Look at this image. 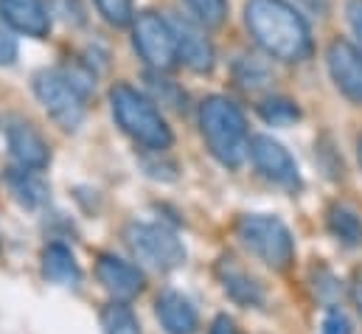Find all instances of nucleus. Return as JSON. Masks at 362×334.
Segmentation results:
<instances>
[{
	"instance_id": "obj_1",
	"label": "nucleus",
	"mask_w": 362,
	"mask_h": 334,
	"mask_svg": "<svg viewBox=\"0 0 362 334\" xmlns=\"http://www.w3.org/2000/svg\"><path fill=\"white\" fill-rule=\"evenodd\" d=\"M245 23L253 40L281 62H303L312 54V31L286 0H247Z\"/></svg>"
},
{
	"instance_id": "obj_2",
	"label": "nucleus",
	"mask_w": 362,
	"mask_h": 334,
	"mask_svg": "<svg viewBox=\"0 0 362 334\" xmlns=\"http://www.w3.org/2000/svg\"><path fill=\"white\" fill-rule=\"evenodd\" d=\"M199 129L208 152L225 168H239L250 155L245 113L225 96H211L199 107Z\"/></svg>"
},
{
	"instance_id": "obj_3",
	"label": "nucleus",
	"mask_w": 362,
	"mask_h": 334,
	"mask_svg": "<svg viewBox=\"0 0 362 334\" xmlns=\"http://www.w3.org/2000/svg\"><path fill=\"white\" fill-rule=\"evenodd\" d=\"M110 104H112V115H115L118 127L135 144H141L146 149H158V152L172 146V129H169L166 118L160 115L155 101H149L144 93H138L129 84H118L110 93Z\"/></svg>"
},
{
	"instance_id": "obj_4",
	"label": "nucleus",
	"mask_w": 362,
	"mask_h": 334,
	"mask_svg": "<svg viewBox=\"0 0 362 334\" xmlns=\"http://www.w3.org/2000/svg\"><path fill=\"white\" fill-rule=\"evenodd\" d=\"M236 239L245 245V250H250L270 270L284 272L295 261L292 231L278 217H270V214H247V217H242L236 222Z\"/></svg>"
},
{
	"instance_id": "obj_5",
	"label": "nucleus",
	"mask_w": 362,
	"mask_h": 334,
	"mask_svg": "<svg viewBox=\"0 0 362 334\" xmlns=\"http://www.w3.org/2000/svg\"><path fill=\"white\" fill-rule=\"evenodd\" d=\"M34 93L45 113L62 129H79L88 115V84L65 71H42L34 76Z\"/></svg>"
},
{
	"instance_id": "obj_6",
	"label": "nucleus",
	"mask_w": 362,
	"mask_h": 334,
	"mask_svg": "<svg viewBox=\"0 0 362 334\" xmlns=\"http://www.w3.org/2000/svg\"><path fill=\"white\" fill-rule=\"evenodd\" d=\"M124 242L138 261L158 272H172L185 261V248L175 231L158 222H132L124 231Z\"/></svg>"
},
{
	"instance_id": "obj_7",
	"label": "nucleus",
	"mask_w": 362,
	"mask_h": 334,
	"mask_svg": "<svg viewBox=\"0 0 362 334\" xmlns=\"http://www.w3.org/2000/svg\"><path fill=\"white\" fill-rule=\"evenodd\" d=\"M132 42H135V51L141 54V59L155 71H172L180 62L175 28L155 11H144L135 17Z\"/></svg>"
},
{
	"instance_id": "obj_8",
	"label": "nucleus",
	"mask_w": 362,
	"mask_h": 334,
	"mask_svg": "<svg viewBox=\"0 0 362 334\" xmlns=\"http://www.w3.org/2000/svg\"><path fill=\"white\" fill-rule=\"evenodd\" d=\"M250 158L264 180H270L275 185H284V188L300 185V171H298L295 158L278 141H272L270 135H256L250 141Z\"/></svg>"
},
{
	"instance_id": "obj_9",
	"label": "nucleus",
	"mask_w": 362,
	"mask_h": 334,
	"mask_svg": "<svg viewBox=\"0 0 362 334\" xmlns=\"http://www.w3.org/2000/svg\"><path fill=\"white\" fill-rule=\"evenodd\" d=\"M326 62H329V74H332V82L337 84V90L354 101L362 104V51L357 45H351L349 40H334L329 45V54H326Z\"/></svg>"
},
{
	"instance_id": "obj_10",
	"label": "nucleus",
	"mask_w": 362,
	"mask_h": 334,
	"mask_svg": "<svg viewBox=\"0 0 362 334\" xmlns=\"http://www.w3.org/2000/svg\"><path fill=\"white\" fill-rule=\"evenodd\" d=\"M95 275H98L101 287L121 304L138 298L144 292V284H146L144 272L135 264H129L118 255H101L98 264H95Z\"/></svg>"
},
{
	"instance_id": "obj_11",
	"label": "nucleus",
	"mask_w": 362,
	"mask_h": 334,
	"mask_svg": "<svg viewBox=\"0 0 362 334\" xmlns=\"http://www.w3.org/2000/svg\"><path fill=\"white\" fill-rule=\"evenodd\" d=\"M172 28H175V40H177V57H180L182 65H188L191 71L197 74H205L214 68V45L211 40L205 37V31L185 20V17H175L172 20Z\"/></svg>"
},
{
	"instance_id": "obj_12",
	"label": "nucleus",
	"mask_w": 362,
	"mask_h": 334,
	"mask_svg": "<svg viewBox=\"0 0 362 334\" xmlns=\"http://www.w3.org/2000/svg\"><path fill=\"white\" fill-rule=\"evenodd\" d=\"M6 135H8V149H11L14 161H17V166L37 168V171H42V168L48 166L51 149H48L45 138H42L28 121L14 118V121L8 124V129H6Z\"/></svg>"
},
{
	"instance_id": "obj_13",
	"label": "nucleus",
	"mask_w": 362,
	"mask_h": 334,
	"mask_svg": "<svg viewBox=\"0 0 362 334\" xmlns=\"http://www.w3.org/2000/svg\"><path fill=\"white\" fill-rule=\"evenodd\" d=\"M0 14L6 23L25 37H45L51 31V11L42 0H0Z\"/></svg>"
},
{
	"instance_id": "obj_14",
	"label": "nucleus",
	"mask_w": 362,
	"mask_h": 334,
	"mask_svg": "<svg viewBox=\"0 0 362 334\" xmlns=\"http://www.w3.org/2000/svg\"><path fill=\"white\" fill-rule=\"evenodd\" d=\"M155 312H158V321L166 329V334H194L199 329V315H197L194 304L175 289H166L158 298Z\"/></svg>"
},
{
	"instance_id": "obj_15",
	"label": "nucleus",
	"mask_w": 362,
	"mask_h": 334,
	"mask_svg": "<svg viewBox=\"0 0 362 334\" xmlns=\"http://www.w3.org/2000/svg\"><path fill=\"white\" fill-rule=\"evenodd\" d=\"M42 272L51 284H59V287H76L82 281V270H79L76 255L71 253V248H65L59 242L48 245L42 253Z\"/></svg>"
},
{
	"instance_id": "obj_16",
	"label": "nucleus",
	"mask_w": 362,
	"mask_h": 334,
	"mask_svg": "<svg viewBox=\"0 0 362 334\" xmlns=\"http://www.w3.org/2000/svg\"><path fill=\"white\" fill-rule=\"evenodd\" d=\"M8 185H11L14 200L25 208H40L48 202V183L40 177L37 168H14L8 174Z\"/></svg>"
},
{
	"instance_id": "obj_17",
	"label": "nucleus",
	"mask_w": 362,
	"mask_h": 334,
	"mask_svg": "<svg viewBox=\"0 0 362 334\" xmlns=\"http://www.w3.org/2000/svg\"><path fill=\"white\" fill-rule=\"evenodd\" d=\"M222 284H225V292L245 306H262L264 304V289L259 287V281L250 278L247 272L230 267V264H222Z\"/></svg>"
},
{
	"instance_id": "obj_18",
	"label": "nucleus",
	"mask_w": 362,
	"mask_h": 334,
	"mask_svg": "<svg viewBox=\"0 0 362 334\" xmlns=\"http://www.w3.org/2000/svg\"><path fill=\"white\" fill-rule=\"evenodd\" d=\"M326 225L337 242L346 248H362V219L346 205H332L326 214Z\"/></svg>"
},
{
	"instance_id": "obj_19",
	"label": "nucleus",
	"mask_w": 362,
	"mask_h": 334,
	"mask_svg": "<svg viewBox=\"0 0 362 334\" xmlns=\"http://www.w3.org/2000/svg\"><path fill=\"white\" fill-rule=\"evenodd\" d=\"M101 332L104 334H141V323L132 315L129 306H124L121 301L104 306L101 312Z\"/></svg>"
},
{
	"instance_id": "obj_20",
	"label": "nucleus",
	"mask_w": 362,
	"mask_h": 334,
	"mask_svg": "<svg viewBox=\"0 0 362 334\" xmlns=\"http://www.w3.org/2000/svg\"><path fill=\"white\" fill-rule=\"evenodd\" d=\"M185 3L194 11V17L208 28L222 25L228 17V0H185Z\"/></svg>"
},
{
	"instance_id": "obj_21",
	"label": "nucleus",
	"mask_w": 362,
	"mask_h": 334,
	"mask_svg": "<svg viewBox=\"0 0 362 334\" xmlns=\"http://www.w3.org/2000/svg\"><path fill=\"white\" fill-rule=\"evenodd\" d=\"M259 113H262V118L267 121V124H292V121H298V107L289 101V98H267L262 107H259Z\"/></svg>"
},
{
	"instance_id": "obj_22",
	"label": "nucleus",
	"mask_w": 362,
	"mask_h": 334,
	"mask_svg": "<svg viewBox=\"0 0 362 334\" xmlns=\"http://www.w3.org/2000/svg\"><path fill=\"white\" fill-rule=\"evenodd\" d=\"M95 6L104 14V20L112 23V25H127L132 20V14H135V3L132 0H95Z\"/></svg>"
},
{
	"instance_id": "obj_23",
	"label": "nucleus",
	"mask_w": 362,
	"mask_h": 334,
	"mask_svg": "<svg viewBox=\"0 0 362 334\" xmlns=\"http://www.w3.org/2000/svg\"><path fill=\"white\" fill-rule=\"evenodd\" d=\"M48 11L57 14L65 25H85V6L82 0H48Z\"/></svg>"
},
{
	"instance_id": "obj_24",
	"label": "nucleus",
	"mask_w": 362,
	"mask_h": 334,
	"mask_svg": "<svg viewBox=\"0 0 362 334\" xmlns=\"http://www.w3.org/2000/svg\"><path fill=\"white\" fill-rule=\"evenodd\" d=\"M320 334H354V323H351V318L343 309H329L323 315Z\"/></svg>"
},
{
	"instance_id": "obj_25",
	"label": "nucleus",
	"mask_w": 362,
	"mask_h": 334,
	"mask_svg": "<svg viewBox=\"0 0 362 334\" xmlns=\"http://www.w3.org/2000/svg\"><path fill=\"white\" fill-rule=\"evenodd\" d=\"M17 59V37L14 28L6 23V17L0 14V65H11Z\"/></svg>"
},
{
	"instance_id": "obj_26",
	"label": "nucleus",
	"mask_w": 362,
	"mask_h": 334,
	"mask_svg": "<svg viewBox=\"0 0 362 334\" xmlns=\"http://www.w3.org/2000/svg\"><path fill=\"white\" fill-rule=\"evenodd\" d=\"M346 14H349V23H351L354 34L360 37V42H362V0H349Z\"/></svg>"
},
{
	"instance_id": "obj_27",
	"label": "nucleus",
	"mask_w": 362,
	"mask_h": 334,
	"mask_svg": "<svg viewBox=\"0 0 362 334\" xmlns=\"http://www.w3.org/2000/svg\"><path fill=\"white\" fill-rule=\"evenodd\" d=\"M351 298H354V306L362 315V267H357L354 278H351Z\"/></svg>"
},
{
	"instance_id": "obj_28",
	"label": "nucleus",
	"mask_w": 362,
	"mask_h": 334,
	"mask_svg": "<svg viewBox=\"0 0 362 334\" xmlns=\"http://www.w3.org/2000/svg\"><path fill=\"white\" fill-rule=\"evenodd\" d=\"M211 334H236V326H233V321L230 318H216L214 321V326H211Z\"/></svg>"
},
{
	"instance_id": "obj_29",
	"label": "nucleus",
	"mask_w": 362,
	"mask_h": 334,
	"mask_svg": "<svg viewBox=\"0 0 362 334\" xmlns=\"http://www.w3.org/2000/svg\"><path fill=\"white\" fill-rule=\"evenodd\" d=\"M357 158H360V166H362V138L357 141Z\"/></svg>"
}]
</instances>
